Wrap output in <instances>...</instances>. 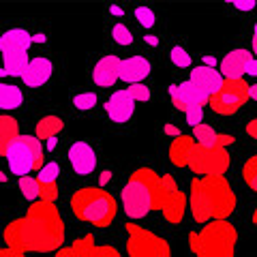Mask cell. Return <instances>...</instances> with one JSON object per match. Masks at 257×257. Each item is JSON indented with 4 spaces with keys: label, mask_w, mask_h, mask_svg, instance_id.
I'll return each instance as SVG.
<instances>
[{
    "label": "cell",
    "mask_w": 257,
    "mask_h": 257,
    "mask_svg": "<svg viewBox=\"0 0 257 257\" xmlns=\"http://www.w3.org/2000/svg\"><path fill=\"white\" fill-rule=\"evenodd\" d=\"M7 248L18 253H52L64 244V223L52 202H32L20 219H13L3 231Z\"/></svg>",
    "instance_id": "obj_1"
},
{
    "label": "cell",
    "mask_w": 257,
    "mask_h": 257,
    "mask_svg": "<svg viewBox=\"0 0 257 257\" xmlns=\"http://www.w3.org/2000/svg\"><path fill=\"white\" fill-rule=\"evenodd\" d=\"M191 216L197 223L227 219L236 208V195L225 176H199L189 189Z\"/></svg>",
    "instance_id": "obj_2"
},
{
    "label": "cell",
    "mask_w": 257,
    "mask_h": 257,
    "mask_svg": "<svg viewBox=\"0 0 257 257\" xmlns=\"http://www.w3.org/2000/svg\"><path fill=\"white\" fill-rule=\"evenodd\" d=\"M236 227L227 219L210 221L202 229L189 234V246L197 257H234L236 253Z\"/></svg>",
    "instance_id": "obj_3"
},
{
    "label": "cell",
    "mask_w": 257,
    "mask_h": 257,
    "mask_svg": "<svg viewBox=\"0 0 257 257\" xmlns=\"http://www.w3.org/2000/svg\"><path fill=\"white\" fill-rule=\"evenodd\" d=\"M159 178L161 176L150 167H140L128 176L122 189V210L128 219H142L155 210Z\"/></svg>",
    "instance_id": "obj_4"
},
{
    "label": "cell",
    "mask_w": 257,
    "mask_h": 257,
    "mask_svg": "<svg viewBox=\"0 0 257 257\" xmlns=\"http://www.w3.org/2000/svg\"><path fill=\"white\" fill-rule=\"evenodd\" d=\"M71 210L79 221L90 223L94 227H107L116 219L118 206L116 199L105 189L84 187L75 191L71 197Z\"/></svg>",
    "instance_id": "obj_5"
},
{
    "label": "cell",
    "mask_w": 257,
    "mask_h": 257,
    "mask_svg": "<svg viewBox=\"0 0 257 257\" xmlns=\"http://www.w3.org/2000/svg\"><path fill=\"white\" fill-rule=\"evenodd\" d=\"M7 163L15 176H28L30 172H39L45 165L43 146L35 135H20L9 148H7Z\"/></svg>",
    "instance_id": "obj_6"
},
{
    "label": "cell",
    "mask_w": 257,
    "mask_h": 257,
    "mask_svg": "<svg viewBox=\"0 0 257 257\" xmlns=\"http://www.w3.org/2000/svg\"><path fill=\"white\" fill-rule=\"evenodd\" d=\"M126 255L128 257H172L170 244L161 236L138 223H126Z\"/></svg>",
    "instance_id": "obj_7"
},
{
    "label": "cell",
    "mask_w": 257,
    "mask_h": 257,
    "mask_svg": "<svg viewBox=\"0 0 257 257\" xmlns=\"http://www.w3.org/2000/svg\"><path fill=\"white\" fill-rule=\"evenodd\" d=\"M155 210H159L163 214V219L170 221L172 225H178L184 219V212H187V195L178 189L174 176H170V174L159 178Z\"/></svg>",
    "instance_id": "obj_8"
},
{
    "label": "cell",
    "mask_w": 257,
    "mask_h": 257,
    "mask_svg": "<svg viewBox=\"0 0 257 257\" xmlns=\"http://www.w3.org/2000/svg\"><path fill=\"white\" fill-rule=\"evenodd\" d=\"M248 101V84L242 79H223L221 88L214 94H210L208 105L212 107V111L221 116H231L244 107V103Z\"/></svg>",
    "instance_id": "obj_9"
},
{
    "label": "cell",
    "mask_w": 257,
    "mask_h": 257,
    "mask_svg": "<svg viewBox=\"0 0 257 257\" xmlns=\"http://www.w3.org/2000/svg\"><path fill=\"white\" fill-rule=\"evenodd\" d=\"M229 165H231V157L227 148H206L195 144L187 167L197 176H225Z\"/></svg>",
    "instance_id": "obj_10"
},
{
    "label": "cell",
    "mask_w": 257,
    "mask_h": 257,
    "mask_svg": "<svg viewBox=\"0 0 257 257\" xmlns=\"http://www.w3.org/2000/svg\"><path fill=\"white\" fill-rule=\"evenodd\" d=\"M170 96H172V103L180 111H187V109H193V107H204L208 103V99H210L206 92H202L191 82L172 84L170 86Z\"/></svg>",
    "instance_id": "obj_11"
},
{
    "label": "cell",
    "mask_w": 257,
    "mask_h": 257,
    "mask_svg": "<svg viewBox=\"0 0 257 257\" xmlns=\"http://www.w3.org/2000/svg\"><path fill=\"white\" fill-rule=\"evenodd\" d=\"M105 111H107L111 122H116V124H124L131 120L133 111H135V101H133V96L128 94L126 88L109 94V99L105 101Z\"/></svg>",
    "instance_id": "obj_12"
},
{
    "label": "cell",
    "mask_w": 257,
    "mask_h": 257,
    "mask_svg": "<svg viewBox=\"0 0 257 257\" xmlns=\"http://www.w3.org/2000/svg\"><path fill=\"white\" fill-rule=\"evenodd\" d=\"M52 73H54V62L50 58H43V56H37V58L28 60L26 69L22 73V82L30 88H41L50 82Z\"/></svg>",
    "instance_id": "obj_13"
},
{
    "label": "cell",
    "mask_w": 257,
    "mask_h": 257,
    "mask_svg": "<svg viewBox=\"0 0 257 257\" xmlns=\"http://www.w3.org/2000/svg\"><path fill=\"white\" fill-rule=\"evenodd\" d=\"M69 163L79 176H88L96 167V155L88 142H75L69 148Z\"/></svg>",
    "instance_id": "obj_14"
},
{
    "label": "cell",
    "mask_w": 257,
    "mask_h": 257,
    "mask_svg": "<svg viewBox=\"0 0 257 257\" xmlns=\"http://www.w3.org/2000/svg\"><path fill=\"white\" fill-rule=\"evenodd\" d=\"M150 75V62L144 56H131V58L120 60V75L118 79H122L126 84H142L144 79Z\"/></svg>",
    "instance_id": "obj_15"
},
{
    "label": "cell",
    "mask_w": 257,
    "mask_h": 257,
    "mask_svg": "<svg viewBox=\"0 0 257 257\" xmlns=\"http://www.w3.org/2000/svg\"><path fill=\"white\" fill-rule=\"evenodd\" d=\"M253 56L248 50H231L221 60V77L223 79H242L246 64Z\"/></svg>",
    "instance_id": "obj_16"
},
{
    "label": "cell",
    "mask_w": 257,
    "mask_h": 257,
    "mask_svg": "<svg viewBox=\"0 0 257 257\" xmlns=\"http://www.w3.org/2000/svg\"><path fill=\"white\" fill-rule=\"evenodd\" d=\"M118 75H120V58L118 56H103V58L94 64L92 69V79L96 86H114L118 82Z\"/></svg>",
    "instance_id": "obj_17"
},
{
    "label": "cell",
    "mask_w": 257,
    "mask_h": 257,
    "mask_svg": "<svg viewBox=\"0 0 257 257\" xmlns=\"http://www.w3.org/2000/svg\"><path fill=\"white\" fill-rule=\"evenodd\" d=\"M71 248H73L75 257H122L116 246H109V244L99 246V244H94V238L90 234L77 238L75 242L71 244Z\"/></svg>",
    "instance_id": "obj_18"
},
{
    "label": "cell",
    "mask_w": 257,
    "mask_h": 257,
    "mask_svg": "<svg viewBox=\"0 0 257 257\" xmlns=\"http://www.w3.org/2000/svg\"><path fill=\"white\" fill-rule=\"evenodd\" d=\"M189 82H191L193 86H197L199 90L210 96V94H214V92L221 88L223 77H221L219 71H214V69H210V67H204V64H202V67H195V69L191 71Z\"/></svg>",
    "instance_id": "obj_19"
},
{
    "label": "cell",
    "mask_w": 257,
    "mask_h": 257,
    "mask_svg": "<svg viewBox=\"0 0 257 257\" xmlns=\"http://www.w3.org/2000/svg\"><path fill=\"white\" fill-rule=\"evenodd\" d=\"M193 142L199 144V146H206V148H227L229 144H234V138L231 135H221L216 133L212 126L208 124H199V126H193Z\"/></svg>",
    "instance_id": "obj_20"
},
{
    "label": "cell",
    "mask_w": 257,
    "mask_h": 257,
    "mask_svg": "<svg viewBox=\"0 0 257 257\" xmlns=\"http://www.w3.org/2000/svg\"><path fill=\"white\" fill-rule=\"evenodd\" d=\"M32 45V35L24 28H9L7 32L0 35V52L9 54V52H28V47Z\"/></svg>",
    "instance_id": "obj_21"
},
{
    "label": "cell",
    "mask_w": 257,
    "mask_h": 257,
    "mask_svg": "<svg viewBox=\"0 0 257 257\" xmlns=\"http://www.w3.org/2000/svg\"><path fill=\"white\" fill-rule=\"evenodd\" d=\"M193 148H195L193 138H189V135H178L170 146V161L176 167H187L189 159L193 155Z\"/></svg>",
    "instance_id": "obj_22"
},
{
    "label": "cell",
    "mask_w": 257,
    "mask_h": 257,
    "mask_svg": "<svg viewBox=\"0 0 257 257\" xmlns=\"http://www.w3.org/2000/svg\"><path fill=\"white\" fill-rule=\"evenodd\" d=\"M64 128V120L60 116H56V114H47L43 116L41 120L37 122L35 126V138L41 142V140H52V138H58V133Z\"/></svg>",
    "instance_id": "obj_23"
},
{
    "label": "cell",
    "mask_w": 257,
    "mask_h": 257,
    "mask_svg": "<svg viewBox=\"0 0 257 257\" xmlns=\"http://www.w3.org/2000/svg\"><path fill=\"white\" fill-rule=\"evenodd\" d=\"M20 138V126L13 116H0V155H7V148Z\"/></svg>",
    "instance_id": "obj_24"
},
{
    "label": "cell",
    "mask_w": 257,
    "mask_h": 257,
    "mask_svg": "<svg viewBox=\"0 0 257 257\" xmlns=\"http://www.w3.org/2000/svg\"><path fill=\"white\" fill-rule=\"evenodd\" d=\"M24 103V94L18 86L0 82V109H18Z\"/></svg>",
    "instance_id": "obj_25"
},
{
    "label": "cell",
    "mask_w": 257,
    "mask_h": 257,
    "mask_svg": "<svg viewBox=\"0 0 257 257\" xmlns=\"http://www.w3.org/2000/svg\"><path fill=\"white\" fill-rule=\"evenodd\" d=\"M3 58H5V71H7V75H11V77H22L24 73V69H26V64H28V52H9V54H3Z\"/></svg>",
    "instance_id": "obj_26"
},
{
    "label": "cell",
    "mask_w": 257,
    "mask_h": 257,
    "mask_svg": "<svg viewBox=\"0 0 257 257\" xmlns=\"http://www.w3.org/2000/svg\"><path fill=\"white\" fill-rule=\"evenodd\" d=\"M20 191L28 202H39V197H41V184H39V180L35 178V176H22L20 178Z\"/></svg>",
    "instance_id": "obj_27"
},
{
    "label": "cell",
    "mask_w": 257,
    "mask_h": 257,
    "mask_svg": "<svg viewBox=\"0 0 257 257\" xmlns=\"http://www.w3.org/2000/svg\"><path fill=\"white\" fill-rule=\"evenodd\" d=\"M242 178L246 182V187L253 193H257V155L246 159V163L242 167Z\"/></svg>",
    "instance_id": "obj_28"
},
{
    "label": "cell",
    "mask_w": 257,
    "mask_h": 257,
    "mask_svg": "<svg viewBox=\"0 0 257 257\" xmlns=\"http://www.w3.org/2000/svg\"><path fill=\"white\" fill-rule=\"evenodd\" d=\"M170 58H172V62L176 64V67H180V69H189L191 67V54L184 50V47H180V45L172 47Z\"/></svg>",
    "instance_id": "obj_29"
},
{
    "label": "cell",
    "mask_w": 257,
    "mask_h": 257,
    "mask_svg": "<svg viewBox=\"0 0 257 257\" xmlns=\"http://www.w3.org/2000/svg\"><path fill=\"white\" fill-rule=\"evenodd\" d=\"M58 174H60L58 163H45L41 170H39L37 180L39 182H56V180H58Z\"/></svg>",
    "instance_id": "obj_30"
},
{
    "label": "cell",
    "mask_w": 257,
    "mask_h": 257,
    "mask_svg": "<svg viewBox=\"0 0 257 257\" xmlns=\"http://www.w3.org/2000/svg\"><path fill=\"white\" fill-rule=\"evenodd\" d=\"M111 37H114V41L118 45H131L133 43V35L124 24H116V26L111 28Z\"/></svg>",
    "instance_id": "obj_31"
},
{
    "label": "cell",
    "mask_w": 257,
    "mask_h": 257,
    "mask_svg": "<svg viewBox=\"0 0 257 257\" xmlns=\"http://www.w3.org/2000/svg\"><path fill=\"white\" fill-rule=\"evenodd\" d=\"M73 105L77 109H92L96 105V94L94 92H79L73 96Z\"/></svg>",
    "instance_id": "obj_32"
},
{
    "label": "cell",
    "mask_w": 257,
    "mask_h": 257,
    "mask_svg": "<svg viewBox=\"0 0 257 257\" xmlns=\"http://www.w3.org/2000/svg\"><path fill=\"white\" fill-rule=\"evenodd\" d=\"M135 18H138V22L142 24L144 28H152L155 26V22H157L155 11L148 9V7H138V9H135Z\"/></svg>",
    "instance_id": "obj_33"
},
{
    "label": "cell",
    "mask_w": 257,
    "mask_h": 257,
    "mask_svg": "<svg viewBox=\"0 0 257 257\" xmlns=\"http://www.w3.org/2000/svg\"><path fill=\"white\" fill-rule=\"evenodd\" d=\"M126 90H128V94L133 96L135 103H146V101H150V88H148V86H144V84H133V86H128Z\"/></svg>",
    "instance_id": "obj_34"
},
{
    "label": "cell",
    "mask_w": 257,
    "mask_h": 257,
    "mask_svg": "<svg viewBox=\"0 0 257 257\" xmlns=\"http://www.w3.org/2000/svg\"><path fill=\"white\" fill-rule=\"evenodd\" d=\"M39 184H41V197L39 199L56 204V197H58V184L56 182H39Z\"/></svg>",
    "instance_id": "obj_35"
},
{
    "label": "cell",
    "mask_w": 257,
    "mask_h": 257,
    "mask_svg": "<svg viewBox=\"0 0 257 257\" xmlns=\"http://www.w3.org/2000/svg\"><path fill=\"white\" fill-rule=\"evenodd\" d=\"M184 118L191 126H199L204 120V107H193V109H187L184 111Z\"/></svg>",
    "instance_id": "obj_36"
},
{
    "label": "cell",
    "mask_w": 257,
    "mask_h": 257,
    "mask_svg": "<svg viewBox=\"0 0 257 257\" xmlns=\"http://www.w3.org/2000/svg\"><path fill=\"white\" fill-rule=\"evenodd\" d=\"M246 135H248L251 140H255V142H257V118L248 120V124H246Z\"/></svg>",
    "instance_id": "obj_37"
},
{
    "label": "cell",
    "mask_w": 257,
    "mask_h": 257,
    "mask_svg": "<svg viewBox=\"0 0 257 257\" xmlns=\"http://www.w3.org/2000/svg\"><path fill=\"white\" fill-rule=\"evenodd\" d=\"M54 257H75V253H73V248L71 246H60Z\"/></svg>",
    "instance_id": "obj_38"
},
{
    "label": "cell",
    "mask_w": 257,
    "mask_h": 257,
    "mask_svg": "<svg viewBox=\"0 0 257 257\" xmlns=\"http://www.w3.org/2000/svg\"><path fill=\"white\" fill-rule=\"evenodd\" d=\"M244 73H248V75L257 77V60H255V58H251V60H248V64H246V71H244Z\"/></svg>",
    "instance_id": "obj_39"
},
{
    "label": "cell",
    "mask_w": 257,
    "mask_h": 257,
    "mask_svg": "<svg viewBox=\"0 0 257 257\" xmlns=\"http://www.w3.org/2000/svg\"><path fill=\"white\" fill-rule=\"evenodd\" d=\"M163 131H165L167 135H176V138H178V135H182V133H180V128H178V126H174V124H165V126H163Z\"/></svg>",
    "instance_id": "obj_40"
},
{
    "label": "cell",
    "mask_w": 257,
    "mask_h": 257,
    "mask_svg": "<svg viewBox=\"0 0 257 257\" xmlns=\"http://www.w3.org/2000/svg\"><path fill=\"white\" fill-rule=\"evenodd\" d=\"M0 257H26V255L18 253V251H11V248H3V251H0Z\"/></svg>",
    "instance_id": "obj_41"
},
{
    "label": "cell",
    "mask_w": 257,
    "mask_h": 257,
    "mask_svg": "<svg viewBox=\"0 0 257 257\" xmlns=\"http://www.w3.org/2000/svg\"><path fill=\"white\" fill-rule=\"evenodd\" d=\"M234 7L238 11H251V9H255V3H236Z\"/></svg>",
    "instance_id": "obj_42"
},
{
    "label": "cell",
    "mask_w": 257,
    "mask_h": 257,
    "mask_svg": "<svg viewBox=\"0 0 257 257\" xmlns=\"http://www.w3.org/2000/svg\"><path fill=\"white\" fill-rule=\"evenodd\" d=\"M248 99H253V101L257 103V84L248 86Z\"/></svg>",
    "instance_id": "obj_43"
},
{
    "label": "cell",
    "mask_w": 257,
    "mask_h": 257,
    "mask_svg": "<svg viewBox=\"0 0 257 257\" xmlns=\"http://www.w3.org/2000/svg\"><path fill=\"white\" fill-rule=\"evenodd\" d=\"M109 178H111V174L109 172H103L99 180H101V184H105V182H109Z\"/></svg>",
    "instance_id": "obj_44"
},
{
    "label": "cell",
    "mask_w": 257,
    "mask_h": 257,
    "mask_svg": "<svg viewBox=\"0 0 257 257\" xmlns=\"http://www.w3.org/2000/svg\"><path fill=\"white\" fill-rule=\"evenodd\" d=\"M214 62H216V60L212 58V56H208V58H204V67H212Z\"/></svg>",
    "instance_id": "obj_45"
},
{
    "label": "cell",
    "mask_w": 257,
    "mask_h": 257,
    "mask_svg": "<svg viewBox=\"0 0 257 257\" xmlns=\"http://www.w3.org/2000/svg\"><path fill=\"white\" fill-rule=\"evenodd\" d=\"M56 144H58V140H56V138H52V140H47V150H52V148H56Z\"/></svg>",
    "instance_id": "obj_46"
},
{
    "label": "cell",
    "mask_w": 257,
    "mask_h": 257,
    "mask_svg": "<svg viewBox=\"0 0 257 257\" xmlns=\"http://www.w3.org/2000/svg\"><path fill=\"white\" fill-rule=\"evenodd\" d=\"M109 11H111V13H114V15H122V13H124L122 9H120V7H111V9H109Z\"/></svg>",
    "instance_id": "obj_47"
},
{
    "label": "cell",
    "mask_w": 257,
    "mask_h": 257,
    "mask_svg": "<svg viewBox=\"0 0 257 257\" xmlns=\"http://www.w3.org/2000/svg\"><path fill=\"white\" fill-rule=\"evenodd\" d=\"M146 43H150V45H157V43H159V39H157V37H146Z\"/></svg>",
    "instance_id": "obj_48"
},
{
    "label": "cell",
    "mask_w": 257,
    "mask_h": 257,
    "mask_svg": "<svg viewBox=\"0 0 257 257\" xmlns=\"http://www.w3.org/2000/svg\"><path fill=\"white\" fill-rule=\"evenodd\" d=\"M253 41H257V24H255V30H253Z\"/></svg>",
    "instance_id": "obj_49"
},
{
    "label": "cell",
    "mask_w": 257,
    "mask_h": 257,
    "mask_svg": "<svg viewBox=\"0 0 257 257\" xmlns=\"http://www.w3.org/2000/svg\"><path fill=\"white\" fill-rule=\"evenodd\" d=\"M7 75V71H5V67H0V77H5Z\"/></svg>",
    "instance_id": "obj_50"
},
{
    "label": "cell",
    "mask_w": 257,
    "mask_h": 257,
    "mask_svg": "<svg viewBox=\"0 0 257 257\" xmlns=\"http://www.w3.org/2000/svg\"><path fill=\"white\" fill-rule=\"evenodd\" d=\"M253 223L257 225V208H255V212H253Z\"/></svg>",
    "instance_id": "obj_51"
},
{
    "label": "cell",
    "mask_w": 257,
    "mask_h": 257,
    "mask_svg": "<svg viewBox=\"0 0 257 257\" xmlns=\"http://www.w3.org/2000/svg\"><path fill=\"white\" fill-rule=\"evenodd\" d=\"M5 180H7V176H5L3 172H0V182H5Z\"/></svg>",
    "instance_id": "obj_52"
},
{
    "label": "cell",
    "mask_w": 257,
    "mask_h": 257,
    "mask_svg": "<svg viewBox=\"0 0 257 257\" xmlns=\"http://www.w3.org/2000/svg\"><path fill=\"white\" fill-rule=\"evenodd\" d=\"M253 52L257 54V41H253Z\"/></svg>",
    "instance_id": "obj_53"
},
{
    "label": "cell",
    "mask_w": 257,
    "mask_h": 257,
    "mask_svg": "<svg viewBox=\"0 0 257 257\" xmlns=\"http://www.w3.org/2000/svg\"><path fill=\"white\" fill-rule=\"evenodd\" d=\"M0 251H3V248H0Z\"/></svg>",
    "instance_id": "obj_54"
}]
</instances>
